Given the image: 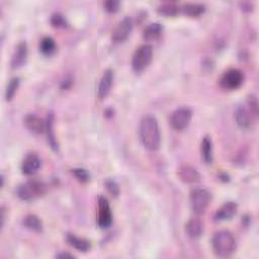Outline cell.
Masks as SVG:
<instances>
[{"label":"cell","mask_w":259,"mask_h":259,"mask_svg":"<svg viewBox=\"0 0 259 259\" xmlns=\"http://www.w3.org/2000/svg\"><path fill=\"white\" fill-rule=\"evenodd\" d=\"M140 140L149 151H157L161 145V134L158 122L153 116H145L140 123Z\"/></svg>","instance_id":"cell-1"},{"label":"cell","mask_w":259,"mask_h":259,"mask_svg":"<svg viewBox=\"0 0 259 259\" xmlns=\"http://www.w3.org/2000/svg\"><path fill=\"white\" fill-rule=\"evenodd\" d=\"M214 253L222 258L230 257L236 250V240L231 232L221 230L216 232L212 239Z\"/></svg>","instance_id":"cell-2"},{"label":"cell","mask_w":259,"mask_h":259,"mask_svg":"<svg viewBox=\"0 0 259 259\" xmlns=\"http://www.w3.org/2000/svg\"><path fill=\"white\" fill-rule=\"evenodd\" d=\"M46 192V185L40 180H29L16 189L17 197L25 202H31Z\"/></svg>","instance_id":"cell-3"},{"label":"cell","mask_w":259,"mask_h":259,"mask_svg":"<svg viewBox=\"0 0 259 259\" xmlns=\"http://www.w3.org/2000/svg\"><path fill=\"white\" fill-rule=\"evenodd\" d=\"M212 200L209 190L205 188H196L190 192V208L196 215H202L208 209Z\"/></svg>","instance_id":"cell-4"},{"label":"cell","mask_w":259,"mask_h":259,"mask_svg":"<svg viewBox=\"0 0 259 259\" xmlns=\"http://www.w3.org/2000/svg\"><path fill=\"white\" fill-rule=\"evenodd\" d=\"M153 48L151 45H142L134 53L132 59V67L135 72L140 73L144 71L152 61Z\"/></svg>","instance_id":"cell-5"},{"label":"cell","mask_w":259,"mask_h":259,"mask_svg":"<svg viewBox=\"0 0 259 259\" xmlns=\"http://www.w3.org/2000/svg\"><path fill=\"white\" fill-rule=\"evenodd\" d=\"M192 117V112L186 106L179 107L171 114L169 122L171 127L176 131H183L190 124Z\"/></svg>","instance_id":"cell-6"},{"label":"cell","mask_w":259,"mask_h":259,"mask_svg":"<svg viewBox=\"0 0 259 259\" xmlns=\"http://www.w3.org/2000/svg\"><path fill=\"white\" fill-rule=\"evenodd\" d=\"M244 82V74L239 69H230L226 71L221 80V86L227 90H235L239 88Z\"/></svg>","instance_id":"cell-7"},{"label":"cell","mask_w":259,"mask_h":259,"mask_svg":"<svg viewBox=\"0 0 259 259\" xmlns=\"http://www.w3.org/2000/svg\"><path fill=\"white\" fill-rule=\"evenodd\" d=\"M132 30H133L132 18L129 16L123 18L113 31V35H112L113 42L116 43V44L124 43L129 38V36L131 35Z\"/></svg>","instance_id":"cell-8"},{"label":"cell","mask_w":259,"mask_h":259,"mask_svg":"<svg viewBox=\"0 0 259 259\" xmlns=\"http://www.w3.org/2000/svg\"><path fill=\"white\" fill-rule=\"evenodd\" d=\"M113 222V215L111 207L105 198L100 197L98 200V216H97V224L101 229L109 228Z\"/></svg>","instance_id":"cell-9"},{"label":"cell","mask_w":259,"mask_h":259,"mask_svg":"<svg viewBox=\"0 0 259 259\" xmlns=\"http://www.w3.org/2000/svg\"><path fill=\"white\" fill-rule=\"evenodd\" d=\"M235 121L241 129L243 130H249L253 127L254 124V114L250 111L249 107H246L244 105L237 106L235 110Z\"/></svg>","instance_id":"cell-10"},{"label":"cell","mask_w":259,"mask_h":259,"mask_svg":"<svg viewBox=\"0 0 259 259\" xmlns=\"http://www.w3.org/2000/svg\"><path fill=\"white\" fill-rule=\"evenodd\" d=\"M113 82H114V71L112 69L105 70L100 78L98 88H97V96L100 99H103L109 95L112 89Z\"/></svg>","instance_id":"cell-11"},{"label":"cell","mask_w":259,"mask_h":259,"mask_svg":"<svg viewBox=\"0 0 259 259\" xmlns=\"http://www.w3.org/2000/svg\"><path fill=\"white\" fill-rule=\"evenodd\" d=\"M28 45L26 42H21L15 48V51L11 58V68L18 69L24 66L28 59Z\"/></svg>","instance_id":"cell-12"},{"label":"cell","mask_w":259,"mask_h":259,"mask_svg":"<svg viewBox=\"0 0 259 259\" xmlns=\"http://www.w3.org/2000/svg\"><path fill=\"white\" fill-rule=\"evenodd\" d=\"M237 209H238V206H237V204L234 202H228L224 204L217 212H216L215 221L222 222V221L231 220L236 215Z\"/></svg>","instance_id":"cell-13"},{"label":"cell","mask_w":259,"mask_h":259,"mask_svg":"<svg viewBox=\"0 0 259 259\" xmlns=\"http://www.w3.org/2000/svg\"><path fill=\"white\" fill-rule=\"evenodd\" d=\"M41 167V159L37 154L31 153L26 156V158L23 161V165H21V170L23 173L26 175H34L36 174L38 170Z\"/></svg>","instance_id":"cell-14"},{"label":"cell","mask_w":259,"mask_h":259,"mask_svg":"<svg viewBox=\"0 0 259 259\" xmlns=\"http://www.w3.org/2000/svg\"><path fill=\"white\" fill-rule=\"evenodd\" d=\"M178 176L185 183H197L201 180L199 171L189 165H183L179 168Z\"/></svg>","instance_id":"cell-15"},{"label":"cell","mask_w":259,"mask_h":259,"mask_svg":"<svg viewBox=\"0 0 259 259\" xmlns=\"http://www.w3.org/2000/svg\"><path fill=\"white\" fill-rule=\"evenodd\" d=\"M25 125L34 134L40 135L46 131V123L36 115H28L25 118Z\"/></svg>","instance_id":"cell-16"},{"label":"cell","mask_w":259,"mask_h":259,"mask_svg":"<svg viewBox=\"0 0 259 259\" xmlns=\"http://www.w3.org/2000/svg\"><path fill=\"white\" fill-rule=\"evenodd\" d=\"M66 239H67V242L69 243V245L72 246L73 248H75L78 251L87 252L91 248V244L88 240L80 238V237H77L74 234H70V233L67 234Z\"/></svg>","instance_id":"cell-17"},{"label":"cell","mask_w":259,"mask_h":259,"mask_svg":"<svg viewBox=\"0 0 259 259\" xmlns=\"http://www.w3.org/2000/svg\"><path fill=\"white\" fill-rule=\"evenodd\" d=\"M185 232L190 238H199L204 232V224L200 219H190L185 225Z\"/></svg>","instance_id":"cell-18"},{"label":"cell","mask_w":259,"mask_h":259,"mask_svg":"<svg viewBox=\"0 0 259 259\" xmlns=\"http://www.w3.org/2000/svg\"><path fill=\"white\" fill-rule=\"evenodd\" d=\"M163 32V27L159 23H154V24H150L147 26L144 30L143 33V38L145 41H155L157 40Z\"/></svg>","instance_id":"cell-19"},{"label":"cell","mask_w":259,"mask_h":259,"mask_svg":"<svg viewBox=\"0 0 259 259\" xmlns=\"http://www.w3.org/2000/svg\"><path fill=\"white\" fill-rule=\"evenodd\" d=\"M201 152L204 161L207 164H211L213 162L214 155H213V142L210 137L207 136L203 139L201 145Z\"/></svg>","instance_id":"cell-20"},{"label":"cell","mask_w":259,"mask_h":259,"mask_svg":"<svg viewBox=\"0 0 259 259\" xmlns=\"http://www.w3.org/2000/svg\"><path fill=\"white\" fill-rule=\"evenodd\" d=\"M46 132L48 136V142L51 148L54 151H58V143L56 141L55 132H54V115L52 113L49 114L46 122Z\"/></svg>","instance_id":"cell-21"},{"label":"cell","mask_w":259,"mask_h":259,"mask_svg":"<svg viewBox=\"0 0 259 259\" xmlns=\"http://www.w3.org/2000/svg\"><path fill=\"white\" fill-rule=\"evenodd\" d=\"M183 13L188 16H200L206 10V6L201 3H185L181 7Z\"/></svg>","instance_id":"cell-22"},{"label":"cell","mask_w":259,"mask_h":259,"mask_svg":"<svg viewBox=\"0 0 259 259\" xmlns=\"http://www.w3.org/2000/svg\"><path fill=\"white\" fill-rule=\"evenodd\" d=\"M40 51L45 56H51L56 51L55 41L50 37H46L43 39L40 43Z\"/></svg>","instance_id":"cell-23"},{"label":"cell","mask_w":259,"mask_h":259,"mask_svg":"<svg viewBox=\"0 0 259 259\" xmlns=\"http://www.w3.org/2000/svg\"><path fill=\"white\" fill-rule=\"evenodd\" d=\"M23 224L27 229L35 231V232H41L43 229L42 221L35 215L27 216V217L24 219Z\"/></svg>","instance_id":"cell-24"},{"label":"cell","mask_w":259,"mask_h":259,"mask_svg":"<svg viewBox=\"0 0 259 259\" xmlns=\"http://www.w3.org/2000/svg\"><path fill=\"white\" fill-rule=\"evenodd\" d=\"M158 12L165 16H174L179 12V7L174 3H163L158 6Z\"/></svg>","instance_id":"cell-25"},{"label":"cell","mask_w":259,"mask_h":259,"mask_svg":"<svg viewBox=\"0 0 259 259\" xmlns=\"http://www.w3.org/2000/svg\"><path fill=\"white\" fill-rule=\"evenodd\" d=\"M18 86H19V78L18 77H14L9 81L6 91H5V99L7 101H10L13 98V96L15 95V93L17 91Z\"/></svg>","instance_id":"cell-26"},{"label":"cell","mask_w":259,"mask_h":259,"mask_svg":"<svg viewBox=\"0 0 259 259\" xmlns=\"http://www.w3.org/2000/svg\"><path fill=\"white\" fill-rule=\"evenodd\" d=\"M51 24L54 28L64 29L68 27V23L65 16L61 13H54L51 17Z\"/></svg>","instance_id":"cell-27"},{"label":"cell","mask_w":259,"mask_h":259,"mask_svg":"<svg viewBox=\"0 0 259 259\" xmlns=\"http://www.w3.org/2000/svg\"><path fill=\"white\" fill-rule=\"evenodd\" d=\"M72 173L75 175V177L80 180L81 182H87L89 180V174L88 172L86 171L85 169H82V168H75V169H72Z\"/></svg>","instance_id":"cell-28"},{"label":"cell","mask_w":259,"mask_h":259,"mask_svg":"<svg viewBox=\"0 0 259 259\" xmlns=\"http://www.w3.org/2000/svg\"><path fill=\"white\" fill-rule=\"evenodd\" d=\"M120 1H116V0H110V1H105L103 2V7L104 9L110 12V13H114V12H117L120 8Z\"/></svg>","instance_id":"cell-29"},{"label":"cell","mask_w":259,"mask_h":259,"mask_svg":"<svg viewBox=\"0 0 259 259\" xmlns=\"http://www.w3.org/2000/svg\"><path fill=\"white\" fill-rule=\"evenodd\" d=\"M105 186L107 188V190H109L111 193H112V196L114 197H118L119 196V193H120V189H119V186L117 184V182L115 180H107L105 182Z\"/></svg>","instance_id":"cell-30"},{"label":"cell","mask_w":259,"mask_h":259,"mask_svg":"<svg viewBox=\"0 0 259 259\" xmlns=\"http://www.w3.org/2000/svg\"><path fill=\"white\" fill-rule=\"evenodd\" d=\"M248 104H249V109L250 111L254 114V116L256 117L258 115V102H257V98L254 95L249 96L248 98Z\"/></svg>","instance_id":"cell-31"},{"label":"cell","mask_w":259,"mask_h":259,"mask_svg":"<svg viewBox=\"0 0 259 259\" xmlns=\"http://www.w3.org/2000/svg\"><path fill=\"white\" fill-rule=\"evenodd\" d=\"M56 257H57V258H75L74 255L69 254V253H66V252H61V253L57 254Z\"/></svg>","instance_id":"cell-32"}]
</instances>
